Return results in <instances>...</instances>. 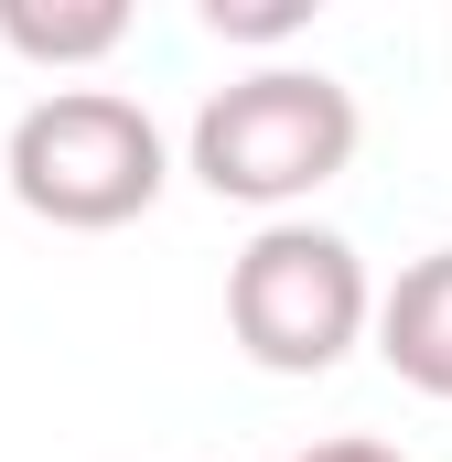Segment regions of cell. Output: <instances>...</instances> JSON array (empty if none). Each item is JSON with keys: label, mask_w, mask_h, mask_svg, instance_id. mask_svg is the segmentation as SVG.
I'll return each instance as SVG.
<instances>
[{"label": "cell", "mask_w": 452, "mask_h": 462, "mask_svg": "<svg viewBox=\"0 0 452 462\" xmlns=\"http://www.w3.org/2000/svg\"><path fill=\"white\" fill-rule=\"evenodd\" d=\"M355 140H366V118H355L344 76H324V65H259V76H237V87H216L194 108L184 162H194L205 194L280 216V205H302V194L334 183L355 162Z\"/></svg>", "instance_id": "obj_1"}, {"label": "cell", "mask_w": 452, "mask_h": 462, "mask_svg": "<svg viewBox=\"0 0 452 462\" xmlns=\"http://www.w3.org/2000/svg\"><path fill=\"white\" fill-rule=\"evenodd\" d=\"M173 183V151H162V118L118 87H54L11 118V205L43 216V226H129L151 216Z\"/></svg>", "instance_id": "obj_2"}, {"label": "cell", "mask_w": 452, "mask_h": 462, "mask_svg": "<svg viewBox=\"0 0 452 462\" xmlns=\"http://www.w3.org/2000/svg\"><path fill=\"white\" fill-rule=\"evenodd\" d=\"M366 312H377V280L334 226H302V216H269V226L237 247L226 269V334L248 365L269 376H324L366 345Z\"/></svg>", "instance_id": "obj_3"}, {"label": "cell", "mask_w": 452, "mask_h": 462, "mask_svg": "<svg viewBox=\"0 0 452 462\" xmlns=\"http://www.w3.org/2000/svg\"><path fill=\"white\" fill-rule=\"evenodd\" d=\"M366 334H377V355H388V376H399V387H420V398H452V247L410 258V269L377 291Z\"/></svg>", "instance_id": "obj_4"}, {"label": "cell", "mask_w": 452, "mask_h": 462, "mask_svg": "<svg viewBox=\"0 0 452 462\" xmlns=\"http://www.w3.org/2000/svg\"><path fill=\"white\" fill-rule=\"evenodd\" d=\"M0 43L22 65H108L129 43V0H0Z\"/></svg>", "instance_id": "obj_5"}, {"label": "cell", "mask_w": 452, "mask_h": 462, "mask_svg": "<svg viewBox=\"0 0 452 462\" xmlns=\"http://www.w3.org/2000/svg\"><path fill=\"white\" fill-rule=\"evenodd\" d=\"M302 22H313V0H205L216 43H291Z\"/></svg>", "instance_id": "obj_6"}, {"label": "cell", "mask_w": 452, "mask_h": 462, "mask_svg": "<svg viewBox=\"0 0 452 462\" xmlns=\"http://www.w3.org/2000/svg\"><path fill=\"white\" fill-rule=\"evenodd\" d=\"M291 462H410V452H399V441H355V430H344V441H313V452H291Z\"/></svg>", "instance_id": "obj_7"}]
</instances>
